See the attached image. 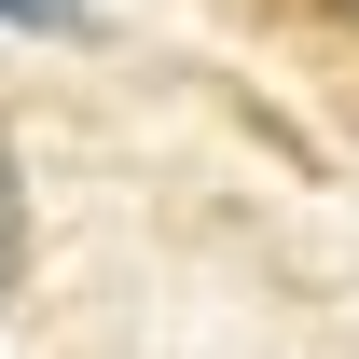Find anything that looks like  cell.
<instances>
[{"mask_svg": "<svg viewBox=\"0 0 359 359\" xmlns=\"http://www.w3.org/2000/svg\"><path fill=\"white\" fill-rule=\"evenodd\" d=\"M332 14H346V28H359V0H332Z\"/></svg>", "mask_w": 359, "mask_h": 359, "instance_id": "3", "label": "cell"}, {"mask_svg": "<svg viewBox=\"0 0 359 359\" xmlns=\"http://www.w3.org/2000/svg\"><path fill=\"white\" fill-rule=\"evenodd\" d=\"M28 276V180H14V138H0V290Z\"/></svg>", "mask_w": 359, "mask_h": 359, "instance_id": "1", "label": "cell"}, {"mask_svg": "<svg viewBox=\"0 0 359 359\" xmlns=\"http://www.w3.org/2000/svg\"><path fill=\"white\" fill-rule=\"evenodd\" d=\"M0 28H28V42H83L97 14H83V0H0Z\"/></svg>", "mask_w": 359, "mask_h": 359, "instance_id": "2", "label": "cell"}]
</instances>
